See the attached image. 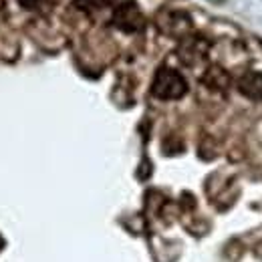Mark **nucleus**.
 I'll return each instance as SVG.
<instances>
[{
	"label": "nucleus",
	"instance_id": "4",
	"mask_svg": "<svg viewBox=\"0 0 262 262\" xmlns=\"http://www.w3.org/2000/svg\"><path fill=\"white\" fill-rule=\"evenodd\" d=\"M53 0H18V4L25 8V10H33V12H42L51 6Z\"/></svg>",
	"mask_w": 262,
	"mask_h": 262
},
{
	"label": "nucleus",
	"instance_id": "5",
	"mask_svg": "<svg viewBox=\"0 0 262 262\" xmlns=\"http://www.w3.org/2000/svg\"><path fill=\"white\" fill-rule=\"evenodd\" d=\"M77 4L83 8H103L105 4H109V0H77Z\"/></svg>",
	"mask_w": 262,
	"mask_h": 262
},
{
	"label": "nucleus",
	"instance_id": "1",
	"mask_svg": "<svg viewBox=\"0 0 262 262\" xmlns=\"http://www.w3.org/2000/svg\"><path fill=\"white\" fill-rule=\"evenodd\" d=\"M151 93L158 99H180L188 93V83L186 79L169 67H162L156 77H154V85H151Z\"/></svg>",
	"mask_w": 262,
	"mask_h": 262
},
{
	"label": "nucleus",
	"instance_id": "2",
	"mask_svg": "<svg viewBox=\"0 0 262 262\" xmlns=\"http://www.w3.org/2000/svg\"><path fill=\"white\" fill-rule=\"evenodd\" d=\"M113 25L123 33H137L143 27V14L135 2H121L113 12Z\"/></svg>",
	"mask_w": 262,
	"mask_h": 262
},
{
	"label": "nucleus",
	"instance_id": "3",
	"mask_svg": "<svg viewBox=\"0 0 262 262\" xmlns=\"http://www.w3.org/2000/svg\"><path fill=\"white\" fill-rule=\"evenodd\" d=\"M238 91L252 101H262V73L250 71L238 81Z\"/></svg>",
	"mask_w": 262,
	"mask_h": 262
}]
</instances>
